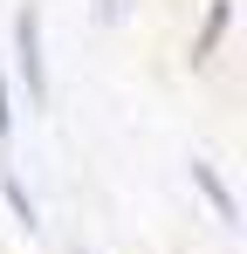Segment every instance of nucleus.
I'll return each mask as SVG.
<instances>
[{
  "instance_id": "f257e3e1",
  "label": "nucleus",
  "mask_w": 247,
  "mask_h": 254,
  "mask_svg": "<svg viewBox=\"0 0 247 254\" xmlns=\"http://www.w3.org/2000/svg\"><path fill=\"white\" fill-rule=\"evenodd\" d=\"M14 35H21V69H28V89L41 96V28H35V14H21V21H14Z\"/></svg>"
},
{
  "instance_id": "f03ea898",
  "label": "nucleus",
  "mask_w": 247,
  "mask_h": 254,
  "mask_svg": "<svg viewBox=\"0 0 247 254\" xmlns=\"http://www.w3.org/2000/svg\"><path fill=\"white\" fill-rule=\"evenodd\" d=\"M192 179H199V192H206V199L220 206V220H234V192H227V186L213 179V165H192Z\"/></svg>"
},
{
  "instance_id": "7ed1b4c3",
  "label": "nucleus",
  "mask_w": 247,
  "mask_h": 254,
  "mask_svg": "<svg viewBox=\"0 0 247 254\" xmlns=\"http://www.w3.org/2000/svg\"><path fill=\"white\" fill-rule=\"evenodd\" d=\"M14 130V110H7V89H0V137Z\"/></svg>"
},
{
  "instance_id": "20e7f679",
  "label": "nucleus",
  "mask_w": 247,
  "mask_h": 254,
  "mask_svg": "<svg viewBox=\"0 0 247 254\" xmlns=\"http://www.w3.org/2000/svg\"><path fill=\"white\" fill-rule=\"evenodd\" d=\"M124 7H130V0H103V21H124Z\"/></svg>"
}]
</instances>
